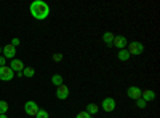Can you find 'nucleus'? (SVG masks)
Masks as SVG:
<instances>
[{
	"mask_svg": "<svg viewBox=\"0 0 160 118\" xmlns=\"http://www.w3.org/2000/svg\"><path fill=\"white\" fill-rule=\"evenodd\" d=\"M10 69L15 72V73L22 72V70H24V64H22V61H19V59H11V61H10Z\"/></svg>",
	"mask_w": 160,
	"mask_h": 118,
	"instance_id": "9d476101",
	"label": "nucleus"
},
{
	"mask_svg": "<svg viewBox=\"0 0 160 118\" xmlns=\"http://www.w3.org/2000/svg\"><path fill=\"white\" fill-rule=\"evenodd\" d=\"M50 115H48V112L47 110H43V109H40L38 112H37V115H35V118H48Z\"/></svg>",
	"mask_w": 160,
	"mask_h": 118,
	"instance_id": "a211bd4d",
	"label": "nucleus"
},
{
	"mask_svg": "<svg viewBox=\"0 0 160 118\" xmlns=\"http://www.w3.org/2000/svg\"><path fill=\"white\" fill-rule=\"evenodd\" d=\"M87 113H90V115H95V113H98V106H96V104H88V106H87V110H85Z\"/></svg>",
	"mask_w": 160,
	"mask_h": 118,
	"instance_id": "2eb2a0df",
	"label": "nucleus"
},
{
	"mask_svg": "<svg viewBox=\"0 0 160 118\" xmlns=\"http://www.w3.org/2000/svg\"><path fill=\"white\" fill-rule=\"evenodd\" d=\"M11 45H13V46L16 48V46L19 45V38H13V40H11Z\"/></svg>",
	"mask_w": 160,
	"mask_h": 118,
	"instance_id": "4be33fe9",
	"label": "nucleus"
},
{
	"mask_svg": "<svg viewBox=\"0 0 160 118\" xmlns=\"http://www.w3.org/2000/svg\"><path fill=\"white\" fill-rule=\"evenodd\" d=\"M117 58H118V61L127 62V61L130 59V53L127 51V48H125V50H120V51H118V54H117Z\"/></svg>",
	"mask_w": 160,
	"mask_h": 118,
	"instance_id": "ddd939ff",
	"label": "nucleus"
},
{
	"mask_svg": "<svg viewBox=\"0 0 160 118\" xmlns=\"http://www.w3.org/2000/svg\"><path fill=\"white\" fill-rule=\"evenodd\" d=\"M155 93H154V91L152 89H142L141 91V99H144L146 102H152L154 99H155Z\"/></svg>",
	"mask_w": 160,
	"mask_h": 118,
	"instance_id": "9b49d317",
	"label": "nucleus"
},
{
	"mask_svg": "<svg viewBox=\"0 0 160 118\" xmlns=\"http://www.w3.org/2000/svg\"><path fill=\"white\" fill-rule=\"evenodd\" d=\"M75 118H91V115L87 113L85 110H82V112H78V113L75 115Z\"/></svg>",
	"mask_w": 160,
	"mask_h": 118,
	"instance_id": "aec40b11",
	"label": "nucleus"
},
{
	"mask_svg": "<svg viewBox=\"0 0 160 118\" xmlns=\"http://www.w3.org/2000/svg\"><path fill=\"white\" fill-rule=\"evenodd\" d=\"M56 97H58V99H61V101L68 99V97H69V88L66 86V85L58 86V88H56Z\"/></svg>",
	"mask_w": 160,
	"mask_h": 118,
	"instance_id": "1a4fd4ad",
	"label": "nucleus"
},
{
	"mask_svg": "<svg viewBox=\"0 0 160 118\" xmlns=\"http://www.w3.org/2000/svg\"><path fill=\"white\" fill-rule=\"evenodd\" d=\"M136 106H138V109H146L148 102H146L144 99H138V101H136Z\"/></svg>",
	"mask_w": 160,
	"mask_h": 118,
	"instance_id": "6ab92c4d",
	"label": "nucleus"
},
{
	"mask_svg": "<svg viewBox=\"0 0 160 118\" xmlns=\"http://www.w3.org/2000/svg\"><path fill=\"white\" fill-rule=\"evenodd\" d=\"M15 78V72H13L8 65H3V67H0V80L2 82H10Z\"/></svg>",
	"mask_w": 160,
	"mask_h": 118,
	"instance_id": "7ed1b4c3",
	"label": "nucleus"
},
{
	"mask_svg": "<svg viewBox=\"0 0 160 118\" xmlns=\"http://www.w3.org/2000/svg\"><path fill=\"white\" fill-rule=\"evenodd\" d=\"M34 73H35V70L32 67H24V70H22V77H28V78L34 77Z\"/></svg>",
	"mask_w": 160,
	"mask_h": 118,
	"instance_id": "dca6fc26",
	"label": "nucleus"
},
{
	"mask_svg": "<svg viewBox=\"0 0 160 118\" xmlns=\"http://www.w3.org/2000/svg\"><path fill=\"white\" fill-rule=\"evenodd\" d=\"M101 107H102L104 112H114V109H115V99H114V97H106V99H102Z\"/></svg>",
	"mask_w": 160,
	"mask_h": 118,
	"instance_id": "6e6552de",
	"label": "nucleus"
},
{
	"mask_svg": "<svg viewBox=\"0 0 160 118\" xmlns=\"http://www.w3.org/2000/svg\"><path fill=\"white\" fill-rule=\"evenodd\" d=\"M127 51L130 53V56L131 54L133 56H139V54L144 53V45L141 42H131V43L127 45Z\"/></svg>",
	"mask_w": 160,
	"mask_h": 118,
	"instance_id": "f03ea898",
	"label": "nucleus"
},
{
	"mask_svg": "<svg viewBox=\"0 0 160 118\" xmlns=\"http://www.w3.org/2000/svg\"><path fill=\"white\" fill-rule=\"evenodd\" d=\"M62 82H64V80H62V77H61L59 73H55V75L51 77V83L55 85L56 88H58V86H61V85H64Z\"/></svg>",
	"mask_w": 160,
	"mask_h": 118,
	"instance_id": "4468645a",
	"label": "nucleus"
},
{
	"mask_svg": "<svg viewBox=\"0 0 160 118\" xmlns=\"http://www.w3.org/2000/svg\"><path fill=\"white\" fill-rule=\"evenodd\" d=\"M0 54H2V46H0Z\"/></svg>",
	"mask_w": 160,
	"mask_h": 118,
	"instance_id": "393cba45",
	"label": "nucleus"
},
{
	"mask_svg": "<svg viewBox=\"0 0 160 118\" xmlns=\"http://www.w3.org/2000/svg\"><path fill=\"white\" fill-rule=\"evenodd\" d=\"M114 34L112 32H104L102 34V42L106 43V45H108V46H112V42H114Z\"/></svg>",
	"mask_w": 160,
	"mask_h": 118,
	"instance_id": "f8f14e48",
	"label": "nucleus"
},
{
	"mask_svg": "<svg viewBox=\"0 0 160 118\" xmlns=\"http://www.w3.org/2000/svg\"><path fill=\"white\" fill-rule=\"evenodd\" d=\"M141 88L139 86H130L128 89H127V96L130 97V99H133V101H138V99H141Z\"/></svg>",
	"mask_w": 160,
	"mask_h": 118,
	"instance_id": "0eeeda50",
	"label": "nucleus"
},
{
	"mask_svg": "<svg viewBox=\"0 0 160 118\" xmlns=\"http://www.w3.org/2000/svg\"><path fill=\"white\" fill-rule=\"evenodd\" d=\"M38 110H40V107L37 106V102H34V101H28L24 104V112L28 115H31V116H35Z\"/></svg>",
	"mask_w": 160,
	"mask_h": 118,
	"instance_id": "20e7f679",
	"label": "nucleus"
},
{
	"mask_svg": "<svg viewBox=\"0 0 160 118\" xmlns=\"http://www.w3.org/2000/svg\"><path fill=\"white\" fill-rule=\"evenodd\" d=\"M5 64H7V59H5L3 56H0V67H3Z\"/></svg>",
	"mask_w": 160,
	"mask_h": 118,
	"instance_id": "5701e85b",
	"label": "nucleus"
},
{
	"mask_svg": "<svg viewBox=\"0 0 160 118\" xmlns=\"http://www.w3.org/2000/svg\"><path fill=\"white\" fill-rule=\"evenodd\" d=\"M8 112V102L7 101H0V115H5Z\"/></svg>",
	"mask_w": 160,
	"mask_h": 118,
	"instance_id": "f3484780",
	"label": "nucleus"
},
{
	"mask_svg": "<svg viewBox=\"0 0 160 118\" xmlns=\"http://www.w3.org/2000/svg\"><path fill=\"white\" fill-rule=\"evenodd\" d=\"M2 54H3L5 59H15V56H16V48L13 46L11 43H8V45H5V46L2 48Z\"/></svg>",
	"mask_w": 160,
	"mask_h": 118,
	"instance_id": "423d86ee",
	"label": "nucleus"
},
{
	"mask_svg": "<svg viewBox=\"0 0 160 118\" xmlns=\"http://www.w3.org/2000/svg\"><path fill=\"white\" fill-rule=\"evenodd\" d=\"M112 45H114L117 50H125L127 45H128V38H127L125 35H115Z\"/></svg>",
	"mask_w": 160,
	"mask_h": 118,
	"instance_id": "39448f33",
	"label": "nucleus"
},
{
	"mask_svg": "<svg viewBox=\"0 0 160 118\" xmlns=\"http://www.w3.org/2000/svg\"><path fill=\"white\" fill-rule=\"evenodd\" d=\"M53 61H55V62H61L62 61V54L61 53H55V54H53Z\"/></svg>",
	"mask_w": 160,
	"mask_h": 118,
	"instance_id": "412c9836",
	"label": "nucleus"
},
{
	"mask_svg": "<svg viewBox=\"0 0 160 118\" xmlns=\"http://www.w3.org/2000/svg\"><path fill=\"white\" fill-rule=\"evenodd\" d=\"M0 118H8L7 115H0Z\"/></svg>",
	"mask_w": 160,
	"mask_h": 118,
	"instance_id": "b1692460",
	"label": "nucleus"
},
{
	"mask_svg": "<svg viewBox=\"0 0 160 118\" xmlns=\"http://www.w3.org/2000/svg\"><path fill=\"white\" fill-rule=\"evenodd\" d=\"M29 11H31L32 18H35L37 21H43L50 15V7H48L47 2H43V0H35V2L31 3Z\"/></svg>",
	"mask_w": 160,
	"mask_h": 118,
	"instance_id": "f257e3e1",
	"label": "nucleus"
}]
</instances>
